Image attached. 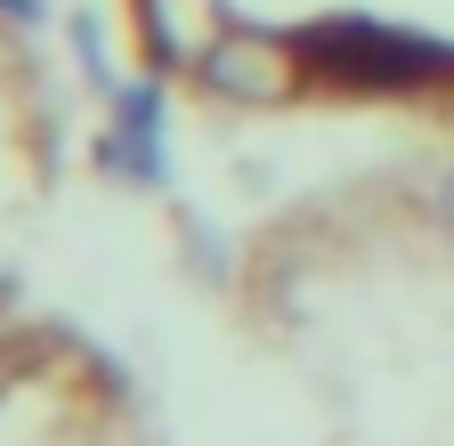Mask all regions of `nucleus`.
Listing matches in <instances>:
<instances>
[{
	"instance_id": "2",
	"label": "nucleus",
	"mask_w": 454,
	"mask_h": 446,
	"mask_svg": "<svg viewBox=\"0 0 454 446\" xmlns=\"http://www.w3.org/2000/svg\"><path fill=\"white\" fill-rule=\"evenodd\" d=\"M438 228H446V236H454V179H446V187H438Z\"/></svg>"
},
{
	"instance_id": "1",
	"label": "nucleus",
	"mask_w": 454,
	"mask_h": 446,
	"mask_svg": "<svg viewBox=\"0 0 454 446\" xmlns=\"http://www.w3.org/2000/svg\"><path fill=\"white\" fill-rule=\"evenodd\" d=\"M146 58L211 98L454 106V0H122Z\"/></svg>"
}]
</instances>
